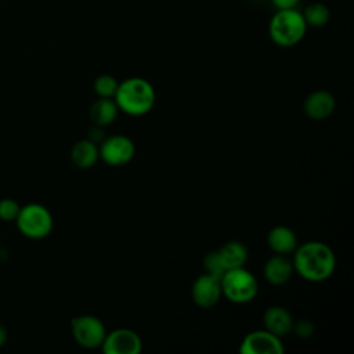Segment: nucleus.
Here are the masks:
<instances>
[{"mask_svg": "<svg viewBox=\"0 0 354 354\" xmlns=\"http://www.w3.org/2000/svg\"><path fill=\"white\" fill-rule=\"evenodd\" d=\"M100 158L109 166L127 165L136 153L134 142L122 134L111 136L100 144Z\"/></svg>", "mask_w": 354, "mask_h": 354, "instance_id": "obj_7", "label": "nucleus"}, {"mask_svg": "<svg viewBox=\"0 0 354 354\" xmlns=\"http://www.w3.org/2000/svg\"><path fill=\"white\" fill-rule=\"evenodd\" d=\"M100 159L98 144L90 141L88 138L75 142L71 149V160L79 169H90Z\"/></svg>", "mask_w": 354, "mask_h": 354, "instance_id": "obj_15", "label": "nucleus"}, {"mask_svg": "<svg viewBox=\"0 0 354 354\" xmlns=\"http://www.w3.org/2000/svg\"><path fill=\"white\" fill-rule=\"evenodd\" d=\"M21 206L10 198H4L0 201V218L3 221H12L17 218Z\"/></svg>", "mask_w": 354, "mask_h": 354, "instance_id": "obj_21", "label": "nucleus"}, {"mask_svg": "<svg viewBox=\"0 0 354 354\" xmlns=\"http://www.w3.org/2000/svg\"><path fill=\"white\" fill-rule=\"evenodd\" d=\"M119 111L131 116H142L155 105V88L142 77H129L119 83L115 94Z\"/></svg>", "mask_w": 354, "mask_h": 354, "instance_id": "obj_2", "label": "nucleus"}, {"mask_svg": "<svg viewBox=\"0 0 354 354\" xmlns=\"http://www.w3.org/2000/svg\"><path fill=\"white\" fill-rule=\"evenodd\" d=\"M307 30L303 14L296 8L278 10L268 25L271 40L281 47H292L301 41Z\"/></svg>", "mask_w": 354, "mask_h": 354, "instance_id": "obj_3", "label": "nucleus"}, {"mask_svg": "<svg viewBox=\"0 0 354 354\" xmlns=\"http://www.w3.org/2000/svg\"><path fill=\"white\" fill-rule=\"evenodd\" d=\"M118 87H119V82L111 75H100L94 80V91L98 97L113 98Z\"/></svg>", "mask_w": 354, "mask_h": 354, "instance_id": "obj_19", "label": "nucleus"}, {"mask_svg": "<svg viewBox=\"0 0 354 354\" xmlns=\"http://www.w3.org/2000/svg\"><path fill=\"white\" fill-rule=\"evenodd\" d=\"M283 350L281 337L267 329L248 333L239 346L242 354H282Z\"/></svg>", "mask_w": 354, "mask_h": 354, "instance_id": "obj_9", "label": "nucleus"}, {"mask_svg": "<svg viewBox=\"0 0 354 354\" xmlns=\"http://www.w3.org/2000/svg\"><path fill=\"white\" fill-rule=\"evenodd\" d=\"M336 106L335 95L326 90H317L304 100V113L313 120H324L329 118Z\"/></svg>", "mask_w": 354, "mask_h": 354, "instance_id": "obj_11", "label": "nucleus"}, {"mask_svg": "<svg viewBox=\"0 0 354 354\" xmlns=\"http://www.w3.org/2000/svg\"><path fill=\"white\" fill-rule=\"evenodd\" d=\"M293 268L306 281L322 282L332 277L336 268V256L324 242L308 241L293 252Z\"/></svg>", "mask_w": 354, "mask_h": 354, "instance_id": "obj_1", "label": "nucleus"}, {"mask_svg": "<svg viewBox=\"0 0 354 354\" xmlns=\"http://www.w3.org/2000/svg\"><path fill=\"white\" fill-rule=\"evenodd\" d=\"M220 283L223 296L236 304L252 301L259 290L257 279L245 267L227 270L220 278Z\"/></svg>", "mask_w": 354, "mask_h": 354, "instance_id": "obj_4", "label": "nucleus"}, {"mask_svg": "<svg viewBox=\"0 0 354 354\" xmlns=\"http://www.w3.org/2000/svg\"><path fill=\"white\" fill-rule=\"evenodd\" d=\"M119 112V106L115 101V98L109 97H98L90 106L88 115L93 122V124L105 127L111 124Z\"/></svg>", "mask_w": 354, "mask_h": 354, "instance_id": "obj_16", "label": "nucleus"}, {"mask_svg": "<svg viewBox=\"0 0 354 354\" xmlns=\"http://www.w3.org/2000/svg\"><path fill=\"white\" fill-rule=\"evenodd\" d=\"M293 329L300 337H310L314 333V325L308 319H301L297 324L293 322Z\"/></svg>", "mask_w": 354, "mask_h": 354, "instance_id": "obj_22", "label": "nucleus"}, {"mask_svg": "<svg viewBox=\"0 0 354 354\" xmlns=\"http://www.w3.org/2000/svg\"><path fill=\"white\" fill-rule=\"evenodd\" d=\"M267 243L270 249L278 254L293 253L299 245L296 234L286 225L272 227L267 235Z\"/></svg>", "mask_w": 354, "mask_h": 354, "instance_id": "obj_14", "label": "nucleus"}, {"mask_svg": "<svg viewBox=\"0 0 354 354\" xmlns=\"http://www.w3.org/2000/svg\"><path fill=\"white\" fill-rule=\"evenodd\" d=\"M217 250H218L227 270L236 268V267H243L245 263L248 261V256H249L248 254V248L239 241L225 242Z\"/></svg>", "mask_w": 354, "mask_h": 354, "instance_id": "obj_17", "label": "nucleus"}, {"mask_svg": "<svg viewBox=\"0 0 354 354\" xmlns=\"http://www.w3.org/2000/svg\"><path fill=\"white\" fill-rule=\"evenodd\" d=\"M266 329L277 336H285L293 329V318L290 313L281 306H271L263 314Z\"/></svg>", "mask_w": 354, "mask_h": 354, "instance_id": "obj_13", "label": "nucleus"}, {"mask_svg": "<svg viewBox=\"0 0 354 354\" xmlns=\"http://www.w3.org/2000/svg\"><path fill=\"white\" fill-rule=\"evenodd\" d=\"M301 14L307 26L311 25L315 28L324 26L330 18L329 8L324 3H311L304 8Z\"/></svg>", "mask_w": 354, "mask_h": 354, "instance_id": "obj_18", "label": "nucleus"}, {"mask_svg": "<svg viewBox=\"0 0 354 354\" xmlns=\"http://www.w3.org/2000/svg\"><path fill=\"white\" fill-rule=\"evenodd\" d=\"M203 268H205V272H207V274H210L213 277H217V278H221L223 274L227 271L218 250H212V252L205 254V257H203Z\"/></svg>", "mask_w": 354, "mask_h": 354, "instance_id": "obj_20", "label": "nucleus"}, {"mask_svg": "<svg viewBox=\"0 0 354 354\" xmlns=\"http://www.w3.org/2000/svg\"><path fill=\"white\" fill-rule=\"evenodd\" d=\"M142 343L138 333L130 328H116L106 332L101 344L105 354H138Z\"/></svg>", "mask_w": 354, "mask_h": 354, "instance_id": "obj_8", "label": "nucleus"}, {"mask_svg": "<svg viewBox=\"0 0 354 354\" xmlns=\"http://www.w3.org/2000/svg\"><path fill=\"white\" fill-rule=\"evenodd\" d=\"M300 0H271L272 6L277 10H286V8H296Z\"/></svg>", "mask_w": 354, "mask_h": 354, "instance_id": "obj_24", "label": "nucleus"}, {"mask_svg": "<svg viewBox=\"0 0 354 354\" xmlns=\"http://www.w3.org/2000/svg\"><path fill=\"white\" fill-rule=\"evenodd\" d=\"M7 339H8V333H7V329H6L4 326H1V325H0V347L6 344Z\"/></svg>", "mask_w": 354, "mask_h": 354, "instance_id": "obj_25", "label": "nucleus"}, {"mask_svg": "<svg viewBox=\"0 0 354 354\" xmlns=\"http://www.w3.org/2000/svg\"><path fill=\"white\" fill-rule=\"evenodd\" d=\"M191 295L196 306L202 308L213 307L223 296L220 278L213 277L207 272L201 274L192 283Z\"/></svg>", "mask_w": 354, "mask_h": 354, "instance_id": "obj_10", "label": "nucleus"}, {"mask_svg": "<svg viewBox=\"0 0 354 354\" xmlns=\"http://www.w3.org/2000/svg\"><path fill=\"white\" fill-rule=\"evenodd\" d=\"M293 263L286 257V254L275 253L271 256L263 267V275L268 281V283L274 286H279L286 283L293 275Z\"/></svg>", "mask_w": 354, "mask_h": 354, "instance_id": "obj_12", "label": "nucleus"}, {"mask_svg": "<svg viewBox=\"0 0 354 354\" xmlns=\"http://www.w3.org/2000/svg\"><path fill=\"white\" fill-rule=\"evenodd\" d=\"M15 220L21 234L30 239L46 238L53 230V216L50 210L40 203L22 206Z\"/></svg>", "mask_w": 354, "mask_h": 354, "instance_id": "obj_5", "label": "nucleus"}, {"mask_svg": "<svg viewBox=\"0 0 354 354\" xmlns=\"http://www.w3.org/2000/svg\"><path fill=\"white\" fill-rule=\"evenodd\" d=\"M72 336L75 342L84 348H98L101 347L106 329L102 321L94 315H77L71 321Z\"/></svg>", "mask_w": 354, "mask_h": 354, "instance_id": "obj_6", "label": "nucleus"}, {"mask_svg": "<svg viewBox=\"0 0 354 354\" xmlns=\"http://www.w3.org/2000/svg\"><path fill=\"white\" fill-rule=\"evenodd\" d=\"M87 138H88L90 141L95 142V144H101V142L105 140V137H104V127L94 124V126L91 127V130H90Z\"/></svg>", "mask_w": 354, "mask_h": 354, "instance_id": "obj_23", "label": "nucleus"}]
</instances>
